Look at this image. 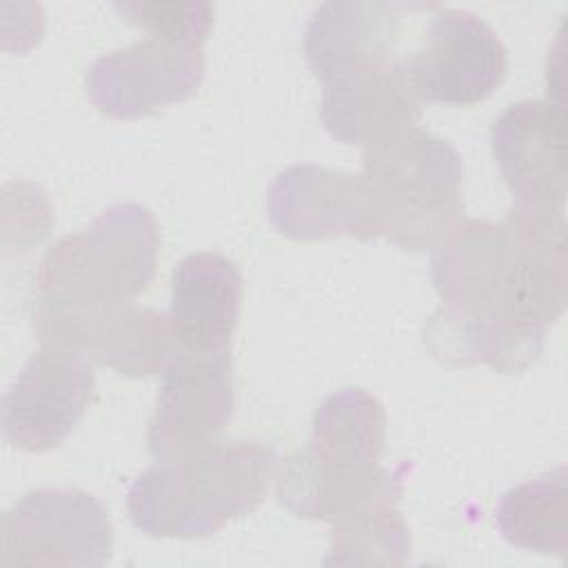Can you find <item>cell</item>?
Returning a JSON list of instances; mask_svg holds the SVG:
<instances>
[{
    "instance_id": "1",
    "label": "cell",
    "mask_w": 568,
    "mask_h": 568,
    "mask_svg": "<svg viewBox=\"0 0 568 568\" xmlns=\"http://www.w3.org/2000/svg\"><path fill=\"white\" fill-rule=\"evenodd\" d=\"M442 306L424 344L442 364L521 373L568 300L564 209L513 204L504 222L459 220L433 248Z\"/></svg>"
},
{
    "instance_id": "2",
    "label": "cell",
    "mask_w": 568,
    "mask_h": 568,
    "mask_svg": "<svg viewBox=\"0 0 568 568\" xmlns=\"http://www.w3.org/2000/svg\"><path fill=\"white\" fill-rule=\"evenodd\" d=\"M275 464V450L255 439L213 442L155 462L129 488V517L151 537H209L262 504Z\"/></svg>"
},
{
    "instance_id": "3",
    "label": "cell",
    "mask_w": 568,
    "mask_h": 568,
    "mask_svg": "<svg viewBox=\"0 0 568 568\" xmlns=\"http://www.w3.org/2000/svg\"><path fill=\"white\" fill-rule=\"evenodd\" d=\"M362 175L382 209L384 235L404 251L435 248L462 220V158L430 131L413 126L364 149Z\"/></svg>"
},
{
    "instance_id": "4",
    "label": "cell",
    "mask_w": 568,
    "mask_h": 568,
    "mask_svg": "<svg viewBox=\"0 0 568 568\" xmlns=\"http://www.w3.org/2000/svg\"><path fill=\"white\" fill-rule=\"evenodd\" d=\"M160 231L153 213L122 202L100 213L87 229L49 246L38 266L44 300L71 304L131 302L155 277Z\"/></svg>"
},
{
    "instance_id": "5",
    "label": "cell",
    "mask_w": 568,
    "mask_h": 568,
    "mask_svg": "<svg viewBox=\"0 0 568 568\" xmlns=\"http://www.w3.org/2000/svg\"><path fill=\"white\" fill-rule=\"evenodd\" d=\"M31 328L42 346H55L126 377L160 375L182 351L169 315L133 302L71 304L40 300Z\"/></svg>"
},
{
    "instance_id": "6",
    "label": "cell",
    "mask_w": 568,
    "mask_h": 568,
    "mask_svg": "<svg viewBox=\"0 0 568 568\" xmlns=\"http://www.w3.org/2000/svg\"><path fill=\"white\" fill-rule=\"evenodd\" d=\"M106 508L80 488H36L2 517L0 566H102L111 559Z\"/></svg>"
},
{
    "instance_id": "7",
    "label": "cell",
    "mask_w": 568,
    "mask_h": 568,
    "mask_svg": "<svg viewBox=\"0 0 568 568\" xmlns=\"http://www.w3.org/2000/svg\"><path fill=\"white\" fill-rule=\"evenodd\" d=\"M404 64L422 102L464 106L495 93L508 55L497 33L475 13L435 7L419 47Z\"/></svg>"
},
{
    "instance_id": "8",
    "label": "cell",
    "mask_w": 568,
    "mask_h": 568,
    "mask_svg": "<svg viewBox=\"0 0 568 568\" xmlns=\"http://www.w3.org/2000/svg\"><path fill=\"white\" fill-rule=\"evenodd\" d=\"M202 80V47L146 36L93 60L84 84L100 113L138 120L195 95Z\"/></svg>"
},
{
    "instance_id": "9",
    "label": "cell",
    "mask_w": 568,
    "mask_h": 568,
    "mask_svg": "<svg viewBox=\"0 0 568 568\" xmlns=\"http://www.w3.org/2000/svg\"><path fill=\"white\" fill-rule=\"evenodd\" d=\"M95 388L91 362L78 353L42 346L2 397V435L20 450L60 446L82 419Z\"/></svg>"
},
{
    "instance_id": "10",
    "label": "cell",
    "mask_w": 568,
    "mask_h": 568,
    "mask_svg": "<svg viewBox=\"0 0 568 568\" xmlns=\"http://www.w3.org/2000/svg\"><path fill=\"white\" fill-rule=\"evenodd\" d=\"M162 375L146 433L155 462L178 459L217 442L235 408L229 351L217 355L180 351Z\"/></svg>"
},
{
    "instance_id": "11",
    "label": "cell",
    "mask_w": 568,
    "mask_h": 568,
    "mask_svg": "<svg viewBox=\"0 0 568 568\" xmlns=\"http://www.w3.org/2000/svg\"><path fill=\"white\" fill-rule=\"evenodd\" d=\"M271 224L291 240L384 235L382 209L364 175L295 164L277 173L268 189Z\"/></svg>"
},
{
    "instance_id": "12",
    "label": "cell",
    "mask_w": 568,
    "mask_h": 568,
    "mask_svg": "<svg viewBox=\"0 0 568 568\" xmlns=\"http://www.w3.org/2000/svg\"><path fill=\"white\" fill-rule=\"evenodd\" d=\"M566 109L561 98L510 104L490 129L493 155L515 204L564 209Z\"/></svg>"
},
{
    "instance_id": "13",
    "label": "cell",
    "mask_w": 568,
    "mask_h": 568,
    "mask_svg": "<svg viewBox=\"0 0 568 568\" xmlns=\"http://www.w3.org/2000/svg\"><path fill=\"white\" fill-rule=\"evenodd\" d=\"M417 4L331 0L320 4L304 31V58L311 73L335 84L399 60L395 47L402 18Z\"/></svg>"
},
{
    "instance_id": "14",
    "label": "cell",
    "mask_w": 568,
    "mask_h": 568,
    "mask_svg": "<svg viewBox=\"0 0 568 568\" xmlns=\"http://www.w3.org/2000/svg\"><path fill=\"white\" fill-rule=\"evenodd\" d=\"M402 477L377 466L324 459L308 446L284 457L277 473V501L295 517L335 524L379 504H397Z\"/></svg>"
},
{
    "instance_id": "15",
    "label": "cell",
    "mask_w": 568,
    "mask_h": 568,
    "mask_svg": "<svg viewBox=\"0 0 568 568\" xmlns=\"http://www.w3.org/2000/svg\"><path fill=\"white\" fill-rule=\"evenodd\" d=\"M242 306V275L220 253L186 255L171 275L169 322L184 353H226Z\"/></svg>"
},
{
    "instance_id": "16",
    "label": "cell",
    "mask_w": 568,
    "mask_h": 568,
    "mask_svg": "<svg viewBox=\"0 0 568 568\" xmlns=\"http://www.w3.org/2000/svg\"><path fill=\"white\" fill-rule=\"evenodd\" d=\"M320 118L335 140L368 149L413 129L422 118V100L399 58L386 69L324 87Z\"/></svg>"
},
{
    "instance_id": "17",
    "label": "cell",
    "mask_w": 568,
    "mask_h": 568,
    "mask_svg": "<svg viewBox=\"0 0 568 568\" xmlns=\"http://www.w3.org/2000/svg\"><path fill=\"white\" fill-rule=\"evenodd\" d=\"M386 442V410L364 388H342L313 413L308 448L331 462L377 466Z\"/></svg>"
},
{
    "instance_id": "18",
    "label": "cell",
    "mask_w": 568,
    "mask_h": 568,
    "mask_svg": "<svg viewBox=\"0 0 568 568\" xmlns=\"http://www.w3.org/2000/svg\"><path fill=\"white\" fill-rule=\"evenodd\" d=\"M568 473L557 466L506 490L497 504L499 532L517 548L541 555H566L568 548Z\"/></svg>"
},
{
    "instance_id": "19",
    "label": "cell",
    "mask_w": 568,
    "mask_h": 568,
    "mask_svg": "<svg viewBox=\"0 0 568 568\" xmlns=\"http://www.w3.org/2000/svg\"><path fill=\"white\" fill-rule=\"evenodd\" d=\"M397 504L364 508L331 524L324 566H404L410 559V530Z\"/></svg>"
},
{
    "instance_id": "20",
    "label": "cell",
    "mask_w": 568,
    "mask_h": 568,
    "mask_svg": "<svg viewBox=\"0 0 568 568\" xmlns=\"http://www.w3.org/2000/svg\"><path fill=\"white\" fill-rule=\"evenodd\" d=\"M113 9L153 38L202 47L213 27L211 2H115Z\"/></svg>"
}]
</instances>
